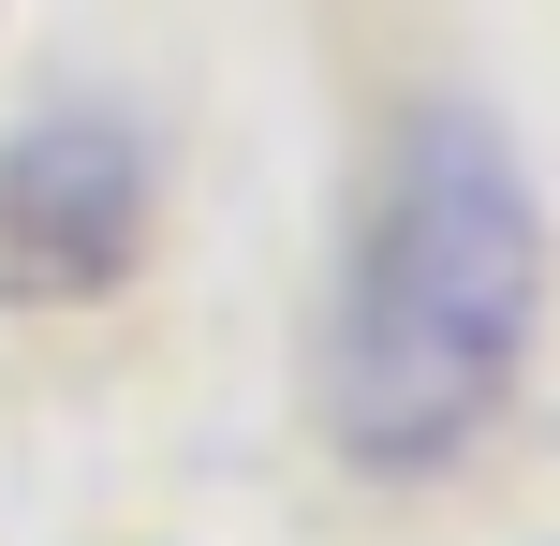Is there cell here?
<instances>
[{
  "mask_svg": "<svg viewBox=\"0 0 560 546\" xmlns=\"http://www.w3.org/2000/svg\"><path fill=\"white\" fill-rule=\"evenodd\" d=\"M148 266V133L104 104L0 133V311H89Z\"/></svg>",
  "mask_w": 560,
  "mask_h": 546,
  "instance_id": "cell-2",
  "label": "cell"
},
{
  "mask_svg": "<svg viewBox=\"0 0 560 546\" xmlns=\"http://www.w3.org/2000/svg\"><path fill=\"white\" fill-rule=\"evenodd\" d=\"M546 311V207L487 104L398 118L325 295V443L354 473H443L487 443Z\"/></svg>",
  "mask_w": 560,
  "mask_h": 546,
  "instance_id": "cell-1",
  "label": "cell"
}]
</instances>
